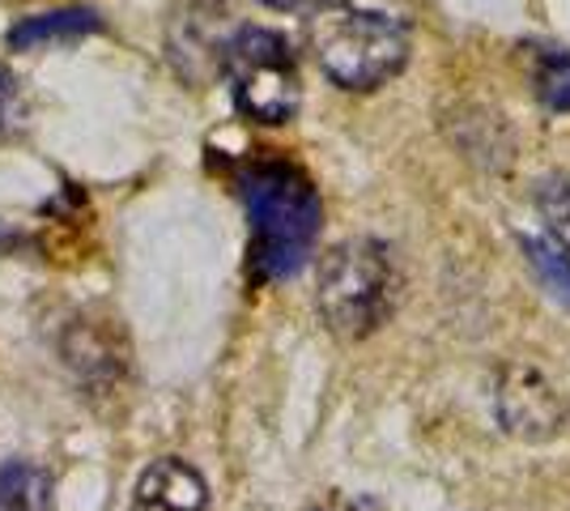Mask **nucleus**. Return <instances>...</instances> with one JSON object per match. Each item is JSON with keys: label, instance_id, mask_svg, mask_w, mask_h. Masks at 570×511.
Listing matches in <instances>:
<instances>
[{"label": "nucleus", "instance_id": "nucleus-1", "mask_svg": "<svg viewBox=\"0 0 570 511\" xmlns=\"http://www.w3.org/2000/svg\"><path fill=\"white\" fill-rule=\"evenodd\" d=\"M307 43L320 69L345 90H375L404 69L413 48L409 0H315Z\"/></svg>", "mask_w": 570, "mask_h": 511}, {"label": "nucleus", "instance_id": "nucleus-2", "mask_svg": "<svg viewBox=\"0 0 570 511\" xmlns=\"http://www.w3.org/2000/svg\"><path fill=\"white\" fill-rule=\"evenodd\" d=\"M238 193L252 218V273L256 282H285L307 265L320 239V196L289 163L264 158L238 175Z\"/></svg>", "mask_w": 570, "mask_h": 511}, {"label": "nucleus", "instance_id": "nucleus-3", "mask_svg": "<svg viewBox=\"0 0 570 511\" xmlns=\"http://www.w3.org/2000/svg\"><path fill=\"white\" fill-rule=\"evenodd\" d=\"M401 277L392 252L375 239H345L320 265V316L341 341H362L396 307Z\"/></svg>", "mask_w": 570, "mask_h": 511}, {"label": "nucleus", "instance_id": "nucleus-4", "mask_svg": "<svg viewBox=\"0 0 570 511\" xmlns=\"http://www.w3.org/2000/svg\"><path fill=\"white\" fill-rule=\"evenodd\" d=\"M226 73L235 107L256 124H285L294 120L303 102V77L298 60L277 30L243 26L226 43Z\"/></svg>", "mask_w": 570, "mask_h": 511}, {"label": "nucleus", "instance_id": "nucleus-5", "mask_svg": "<svg viewBox=\"0 0 570 511\" xmlns=\"http://www.w3.org/2000/svg\"><path fill=\"white\" fill-rule=\"evenodd\" d=\"M132 511H209V487L188 461L163 456L141 473Z\"/></svg>", "mask_w": 570, "mask_h": 511}, {"label": "nucleus", "instance_id": "nucleus-6", "mask_svg": "<svg viewBox=\"0 0 570 511\" xmlns=\"http://www.w3.org/2000/svg\"><path fill=\"white\" fill-rule=\"evenodd\" d=\"M51 478L30 461H9L0 469V511H48Z\"/></svg>", "mask_w": 570, "mask_h": 511}, {"label": "nucleus", "instance_id": "nucleus-7", "mask_svg": "<svg viewBox=\"0 0 570 511\" xmlns=\"http://www.w3.org/2000/svg\"><path fill=\"white\" fill-rule=\"evenodd\" d=\"M98 30V18L90 9H56V13H43V18H26L9 43L13 48H39V43H65V39H77V35H90Z\"/></svg>", "mask_w": 570, "mask_h": 511}, {"label": "nucleus", "instance_id": "nucleus-8", "mask_svg": "<svg viewBox=\"0 0 570 511\" xmlns=\"http://www.w3.org/2000/svg\"><path fill=\"white\" fill-rule=\"evenodd\" d=\"M537 209H541L558 252H570V175H549L537 188Z\"/></svg>", "mask_w": 570, "mask_h": 511}, {"label": "nucleus", "instance_id": "nucleus-9", "mask_svg": "<svg viewBox=\"0 0 570 511\" xmlns=\"http://www.w3.org/2000/svg\"><path fill=\"white\" fill-rule=\"evenodd\" d=\"M537 95L553 111H570V51L546 48L537 56Z\"/></svg>", "mask_w": 570, "mask_h": 511}, {"label": "nucleus", "instance_id": "nucleus-10", "mask_svg": "<svg viewBox=\"0 0 570 511\" xmlns=\"http://www.w3.org/2000/svg\"><path fill=\"white\" fill-rule=\"evenodd\" d=\"M523 252L532 256V265H537L549 291L558 294L562 303H570V256H562L558 247L541 244V239H523Z\"/></svg>", "mask_w": 570, "mask_h": 511}, {"label": "nucleus", "instance_id": "nucleus-11", "mask_svg": "<svg viewBox=\"0 0 570 511\" xmlns=\"http://www.w3.org/2000/svg\"><path fill=\"white\" fill-rule=\"evenodd\" d=\"M9 98H13V86H9V73H0V120L9 111Z\"/></svg>", "mask_w": 570, "mask_h": 511}, {"label": "nucleus", "instance_id": "nucleus-12", "mask_svg": "<svg viewBox=\"0 0 570 511\" xmlns=\"http://www.w3.org/2000/svg\"><path fill=\"white\" fill-rule=\"evenodd\" d=\"M264 4H273V9H289V4H298V0H264Z\"/></svg>", "mask_w": 570, "mask_h": 511}, {"label": "nucleus", "instance_id": "nucleus-13", "mask_svg": "<svg viewBox=\"0 0 570 511\" xmlns=\"http://www.w3.org/2000/svg\"><path fill=\"white\" fill-rule=\"evenodd\" d=\"M4 239H9V230H4V226H0V244H4Z\"/></svg>", "mask_w": 570, "mask_h": 511}]
</instances>
